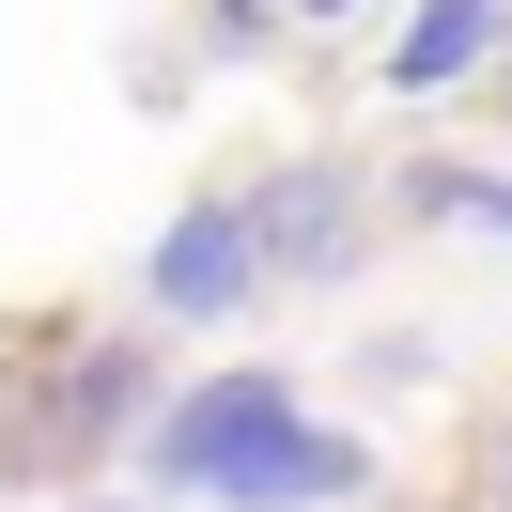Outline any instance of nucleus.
<instances>
[{
	"label": "nucleus",
	"instance_id": "nucleus-11",
	"mask_svg": "<svg viewBox=\"0 0 512 512\" xmlns=\"http://www.w3.org/2000/svg\"><path fill=\"white\" fill-rule=\"evenodd\" d=\"M78 512H109V497H78Z\"/></svg>",
	"mask_w": 512,
	"mask_h": 512
},
{
	"label": "nucleus",
	"instance_id": "nucleus-7",
	"mask_svg": "<svg viewBox=\"0 0 512 512\" xmlns=\"http://www.w3.org/2000/svg\"><path fill=\"white\" fill-rule=\"evenodd\" d=\"M202 32H218V47H233V63H249V47H264V32H280V0H202Z\"/></svg>",
	"mask_w": 512,
	"mask_h": 512
},
{
	"label": "nucleus",
	"instance_id": "nucleus-10",
	"mask_svg": "<svg viewBox=\"0 0 512 512\" xmlns=\"http://www.w3.org/2000/svg\"><path fill=\"white\" fill-rule=\"evenodd\" d=\"M497 94H512V47H497Z\"/></svg>",
	"mask_w": 512,
	"mask_h": 512
},
{
	"label": "nucleus",
	"instance_id": "nucleus-5",
	"mask_svg": "<svg viewBox=\"0 0 512 512\" xmlns=\"http://www.w3.org/2000/svg\"><path fill=\"white\" fill-rule=\"evenodd\" d=\"M512 47V0H419L404 47H388V94H450V78H481Z\"/></svg>",
	"mask_w": 512,
	"mask_h": 512
},
{
	"label": "nucleus",
	"instance_id": "nucleus-3",
	"mask_svg": "<svg viewBox=\"0 0 512 512\" xmlns=\"http://www.w3.org/2000/svg\"><path fill=\"white\" fill-rule=\"evenodd\" d=\"M233 218H249V249H264V280H357V171L342 156H280L264 171L249 202H233Z\"/></svg>",
	"mask_w": 512,
	"mask_h": 512
},
{
	"label": "nucleus",
	"instance_id": "nucleus-9",
	"mask_svg": "<svg viewBox=\"0 0 512 512\" xmlns=\"http://www.w3.org/2000/svg\"><path fill=\"white\" fill-rule=\"evenodd\" d=\"M295 16H357V0H295Z\"/></svg>",
	"mask_w": 512,
	"mask_h": 512
},
{
	"label": "nucleus",
	"instance_id": "nucleus-4",
	"mask_svg": "<svg viewBox=\"0 0 512 512\" xmlns=\"http://www.w3.org/2000/svg\"><path fill=\"white\" fill-rule=\"evenodd\" d=\"M140 295H156L171 326H233V311L264 295V249H249V218H233V202H171L156 264H140Z\"/></svg>",
	"mask_w": 512,
	"mask_h": 512
},
{
	"label": "nucleus",
	"instance_id": "nucleus-8",
	"mask_svg": "<svg viewBox=\"0 0 512 512\" xmlns=\"http://www.w3.org/2000/svg\"><path fill=\"white\" fill-rule=\"evenodd\" d=\"M481 481H497V497H512V419H497V450H481Z\"/></svg>",
	"mask_w": 512,
	"mask_h": 512
},
{
	"label": "nucleus",
	"instance_id": "nucleus-2",
	"mask_svg": "<svg viewBox=\"0 0 512 512\" xmlns=\"http://www.w3.org/2000/svg\"><path fill=\"white\" fill-rule=\"evenodd\" d=\"M140 419H156V357H140V342H63V357H47V388L16 404V435H0V481L94 466V450L140 435Z\"/></svg>",
	"mask_w": 512,
	"mask_h": 512
},
{
	"label": "nucleus",
	"instance_id": "nucleus-1",
	"mask_svg": "<svg viewBox=\"0 0 512 512\" xmlns=\"http://www.w3.org/2000/svg\"><path fill=\"white\" fill-rule=\"evenodd\" d=\"M140 466L171 497H218V512H342L373 497V450L342 419H311L280 373H218V388H171L140 419Z\"/></svg>",
	"mask_w": 512,
	"mask_h": 512
},
{
	"label": "nucleus",
	"instance_id": "nucleus-6",
	"mask_svg": "<svg viewBox=\"0 0 512 512\" xmlns=\"http://www.w3.org/2000/svg\"><path fill=\"white\" fill-rule=\"evenodd\" d=\"M404 202H419V218H481V233H512V187H497V171H466V156H419Z\"/></svg>",
	"mask_w": 512,
	"mask_h": 512
}]
</instances>
